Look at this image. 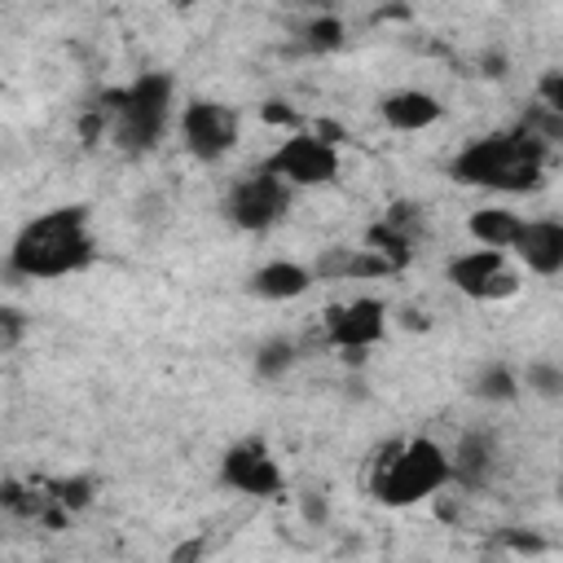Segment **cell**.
I'll return each mask as SVG.
<instances>
[{
    "label": "cell",
    "mask_w": 563,
    "mask_h": 563,
    "mask_svg": "<svg viewBox=\"0 0 563 563\" xmlns=\"http://www.w3.org/2000/svg\"><path fill=\"white\" fill-rule=\"evenodd\" d=\"M97 255L92 246V229H88V211L84 207H53L35 220H26L9 246V273L18 277H70L79 268H88Z\"/></svg>",
    "instance_id": "6da1fadb"
},
{
    "label": "cell",
    "mask_w": 563,
    "mask_h": 563,
    "mask_svg": "<svg viewBox=\"0 0 563 563\" xmlns=\"http://www.w3.org/2000/svg\"><path fill=\"white\" fill-rule=\"evenodd\" d=\"M453 180L475 185V189H497V194H528L545 176V141L523 123L510 132H493L471 141L453 158Z\"/></svg>",
    "instance_id": "7a4b0ae2"
},
{
    "label": "cell",
    "mask_w": 563,
    "mask_h": 563,
    "mask_svg": "<svg viewBox=\"0 0 563 563\" xmlns=\"http://www.w3.org/2000/svg\"><path fill=\"white\" fill-rule=\"evenodd\" d=\"M449 479H453V457L427 435L383 444L369 466V493L383 506H418L435 497Z\"/></svg>",
    "instance_id": "3957f363"
},
{
    "label": "cell",
    "mask_w": 563,
    "mask_h": 563,
    "mask_svg": "<svg viewBox=\"0 0 563 563\" xmlns=\"http://www.w3.org/2000/svg\"><path fill=\"white\" fill-rule=\"evenodd\" d=\"M101 110L110 114V141L123 154H145L158 145V136L172 123V75H141L128 88H110L101 97Z\"/></svg>",
    "instance_id": "277c9868"
},
{
    "label": "cell",
    "mask_w": 563,
    "mask_h": 563,
    "mask_svg": "<svg viewBox=\"0 0 563 563\" xmlns=\"http://www.w3.org/2000/svg\"><path fill=\"white\" fill-rule=\"evenodd\" d=\"M286 207H290V185H286L282 176H273L268 167L242 176V180L229 189V198H224V216H229V224L242 229V233H264V229H273V224L286 216Z\"/></svg>",
    "instance_id": "5b68a950"
},
{
    "label": "cell",
    "mask_w": 563,
    "mask_h": 563,
    "mask_svg": "<svg viewBox=\"0 0 563 563\" xmlns=\"http://www.w3.org/2000/svg\"><path fill=\"white\" fill-rule=\"evenodd\" d=\"M273 176H282L290 189H308V185H330L339 176V150L334 141L317 136V132H295L290 141H282L268 163Z\"/></svg>",
    "instance_id": "8992f818"
},
{
    "label": "cell",
    "mask_w": 563,
    "mask_h": 563,
    "mask_svg": "<svg viewBox=\"0 0 563 563\" xmlns=\"http://www.w3.org/2000/svg\"><path fill=\"white\" fill-rule=\"evenodd\" d=\"M180 136L198 163H220L238 145V110L224 101H189L180 110Z\"/></svg>",
    "instance_id": "52a82bcc"
},
{
    "label": "cell",
    "mask_w": 563,
    "mask_h": 563,
    "mask_svg": "<svg viewBox=\"0 0 563 563\" xmlns=\"http://www.w3.org/2000/svg\"><path fill=\"white\" fill-rule=\"evenodd\" d=\"M449 282L466 299H479V303L519 295V277L506 268V251H497V246H475L466 255H453L449 260Z\"/></svg>",
    "instance_id": "ba28073f"
},
{
    "label": "cell",
    "mask_w": 563,
    "mask_h": 563,
    "mask_svg": "<svg viewBox=\"0 0 563 563\" xmlns=\"http://www.w3.org/2000/svg\"><path fill=\"white\" fill-rule=\"evenodd\" d=\"M383 334H387V308L378 299H369V295H361L352 303H339L325 317V339L334 347H343L347 361H361L365 347H374Z\"/></svg>",
    "instance_id": "9c48e42d"
},
{
    "label": "cell",
    "mask_w": 563,
    "mask_h": 563,
    "mask_svg": "<svg viewBox=\"0 0 563 563\" xmlns=\"http://www.w3.org/2000/svg\"><path fill=\"white\" fill-rule=\"evenodd\" d=\"M220 479L246 497H273L286 488V475L264 440H238L220 462Z\"/></svg>",
    "instance_id": "30bf717a"
},
{
    "label": "cell",
    "mask_w": 563,
    "mask_h": 563,
    "mask_svg": "<svg viewBox=\"0 0 563 563\" xmlns=\"http://www.w3.org/2000/svg\"><path fill=\"white\" fill-rule=\"evenodd\" d=\"M510 251L537 277L563 273V220H523V229H519Z\"/></svg>",
    "instance_id": "8fae6325"
},
{
    "label": "cell",
    "mask_w": 563,
    "mask_h": 563,
    "mask_svg": "<svg viewBox=\"0 0 563 563\" xmlns=\"http://www.w3.org/2000/svg\"><path fill=\"white\" fill-rule=\"evenodd\" d=\"M378 114H383V123H387V128H396V132H422V128L440 123L444 106H440V97H435V92H422V88H400V92L383 97Z\"/></svg>",
    "instance_id": "7c38bea8"
},
{
    "label": "cell",
    "mask_w": 563,
    "mask_h": 563,
    "mask_svg": "<svg viewBox=\"0 0 563 563\" xmlns=\"http://www.w3.org/2000/svg\"><path fill=\"white\" fill-rule=\"evenodd\" d=\"M312 273L325 282H361V277H391L396 268L369 246H334V251L317 255Z\"/></svg>",
    "instance_id": "4fadbf2b"
},
{
    "label": "cell",
    "mask_w": 563,
    "mask_h": 563,
    "mask_svg": "<svg viewBox=\"0 0 563 563\" xmlns=\"http://www.w3.org/2000/svg\"><path fill=\"white\" fill-rule=\"evenodd\" d=\"M312 277H317V273L303 268V264H295V260H268L264 268H255L251 290H255L260 299H277V303H286V299L308 295Z\"/></svg>",
    "instance_id": "5bb4252c"
},
{
    "label": "cell",
    "mask_w": 563,
    "mask_h": 563,
    "mask_svg": "<svg viewBox=\"0 0 563 563\" xmlns=\"http://www.w3.org/2000/svg\"><path fill=\"white\" fill-rule=\"evenodd\" d=\"M466 229H471V238H475L479 246L510 251L515 238H519V229H523V220H519L515 211H506V207H479V211H471Z\"/></svg>",
    "instance_id": "9a60e30c"
},
{
    "label": "cell",
    "mask_w": 563,
    "mask_h": 563,
    "mask_svg": "<svg viewBox=\"0 0 563 563\" xmlns=\"http://www.w3.org/2000/svg\"><path fill=\"white\" fill-rule=\"evenodd\" d=\"M449 457H453V479L466 484V488H479L488 479V471H493V440L471 431V435L457 440V449Z\"/></svg>",
    "instance_id": "2e32d148"
},
{
    "label": "cell",
    "mask_w": 563,
    "mask_h": 563,
    "mask_svg": "<svg viewBox=\"0 0 563 563\" xmlns=\"http://www.w3.org/2000/svg\"><path fill=\"white\" fill-rule=\"evenodd\" d=\"M365 246L378 251L396 273L413 260V233H409L405 224H396V220H378V224H369V229H365Z\"/></svg>",
    "instance_id": "e0dca14e"
},
{
    "label": "cell",
    "mask_w": 563,
    "mask_h": 563,
    "mask_svg": "<svg viewBox=\"0 0 563 563\" xmlns=\"http://www.w3.org/2000/svg\"><path fill=\"white\" fill-rule=\"evenodd\" d=\"M475 396L479 400H493V405H506L519 396V378L506 369V365H484L475 374Z\"/></svg>",
    "instance_id": "ac0fdd59"
},
{
    "label": "cell",
    "mask_w": 563,
    "mask_h": 563,
    "mask_svg": "<svg viewBox=\"0 0 563 563\" xmlns=\"http://www.w3.org/2000/svg\"><path fill=\"white\" fill-rule=\"evenodd\" d=\"M295 343L290 339H268L260 352H255V374L260 378H268V383H277L282 374H290V365H295Z\"/></svg>",
    "instance_id": "d6986e66"
},
{
    "label": "cell",
    "mask_w": 563,
    "mask_h": 563,
    "mask_svg": "<svg viewBox=\"0 0 563 563\" xmlns=\"http://www.w3.org/2000/svg\"><path fill=\"white\" fill-rule=\"evenodd\" d=\"M303 44H308L312 53H334V48H343V22L330 18V13L312 18V22L303 26Z\"/></svg>",
    "instance_id": "ffe728a7"
},
{
    "label": "cell",
    "mask_w": 563,
    "mask_h": 563,
    "mask_svg": "<svg viewBox=\"0 0 563 563\" xmlns=\"http://www.w3.org/2000/svg\"><path fill=\"white\" fill-rule=\"evenodd\" d=\"M528 391L541 400H563V369L550 361H532L528 365Z\"/></svg>",
    "instance_id": "44dd1931"
},
{
    "label": "cell",
    "mask_w": 563,
    "mask_h": 563,
    "mask_svg": "<svg viewBox=\"0 0 563 563\" xmlns=\"http://www.w3.org/2000/svg\"><path fill=\"white\" fill-rule=\"evenodd\" d=\"M48 497L62 501L66 510H84V506L92 501V479H84V475H75V479H53V484H48Z\"/></svg>",
    "instance_id": "7402d4cb"
},
{
    "label": "cell",
    "mask_w": 563,
    "mask_h": 563,
    "mask_svg": "<svg viewBox=\"0 0 563 563\" xmlns=\"http://www.w3.org/2000/svg\"><path fill=\"white\" fill-rule=\"evenodd\" d=\"M537 97H541V106H550L563 119V70H545L537 79Z\"/></svg>",
    "instance_id": "603a6c76"
},
{
    "label": "cell",
    "mask_w": 563,
    "mask_h": 563,
    "mask_svg": "<svg viewBox=\"0 0 563 563\" xmlns=\"http://www.w3.org/2000/svg\"><path fill=\"white\" fill-rule=\"evenodd\" d=\"M260 119L273 123V128H277V123H282V128H295V123H299V114L290 110V101H277V97H268V101L260 106Z\"/></svg>",
    "instance_id": "cb8c5ba5"
},
{
    "label": "cell",
    "mask_w": 563,
    "mask_h": 563,
    "mask_svg": "<svg viewBox=\"0 0 563 563\" xmlns=\"http://www.w3.org/2000/svg\"><path fill=\"white\" fill-rule=\"evenodd\" d=\"M0 325H4V339H0V343H4V352H13L18 339H22V312H18V308H4V312H0Z\"/></svg>",
    "instance_id": "d4e9b609"
},
{
    "label": "cell",
    "mask_w": 563,
    "mask_h": 563,
    "mask_svg": "<svg viewBox=\"0 0 563 563\" xmlns=\"http://www.w3.org/2000/svg\"><path fill=\"white\" fill-rule=\"evenodd\" d=\"M559 497H563V479H559Z\"/></svg>",
    "instance_id": "484cf974"
}]
</instances>
